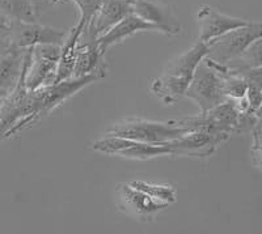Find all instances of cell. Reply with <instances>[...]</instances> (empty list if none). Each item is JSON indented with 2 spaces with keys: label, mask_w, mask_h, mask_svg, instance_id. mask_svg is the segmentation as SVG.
Here are the masks:
<instances>
[{
  "label": "cell",
  "mask_w": 262,
  "mask_h": 234,
  "mask_svg": "<svg viewBox=\"0 0 262 234\" xmlns=\"http://www.w3.org/2000/svg\"><path fill=\"white\" fill-rule=\"evenodd\" d=\"M188 133L176 125L174 121L154 122L140 118H127L119 121L107 130V135L126 137L147 144H168Z\"/></svg>",
  "instance_id": "cell-1"
},
{
  "label": "cell",
  "mask_w": 262,
  "mask_h": 234,
  "mask_svg": "<svg viewBox=\"0 0 262 234\" xmlns=\"http://www.w3.org/2000/svg\"><path fill=\"white\" fill-rule=\"evenodd\" d=\"M185 96L198 105L201 114L207 113L227 100L223 76L212 67L207 58L195 69Z\"/></svg>",
  "instance_id": "cell-2"
},
{
  "label": "cell",
  "mask_w": 262,
  "mask_h": 234,
  "mask_svg": "<svg viewBox=\"0 0 262 234\" xmlns=\"http://www.w3.org/2000/svg\"><path fill=\"white\" fill-rule=\"evenodd\" d=\"M262 37V21L252 22L226 33L209 44L207 58L221 64H228L237 59L250 44Z\"/></svg>",
  "instance_id": "cell-3"
},
{
  "label": "cell",
  "mask_w": 262,
  "mask_h": 234,
  "mask_svg": "<svg viewBox=\"0 0 262 234\" xmlns=\"http://www.w3.org/2000/svg\"><path fill=\"white\" fill-rule=\"evenodd\" d=\"M60 54V44H38L32 48L25 71V84L28 90L33 92L53 85L57 76Z\"/></svg>",
  "instance_id": "cell-4"
},
{
  "label": "cell",
  "mask_w": 262,
  "mask_h": 234,
  "mask_svg": "<svg viewBox=\"0 0 262 234\" xmlns=\"http://www.w3.org/2000/svg\"><path fill=\"white\" fill-rule=\"evenodd\" d=\"M93 149L105 154H113L130 160H149L164 154H172V148L168 144H147L137 140L126 139L121 136L106 135V137L93 143Z\"/></svg>",
  "instance_id": "cell-5"
},
{
  "label": "cell",
  "mask_w": 262,
  "mask_h": 234,
  "mask_svg": "<svg viewBox=\"0 0 262 234\" xmlns=\"http://www.w3.org/2000/svg\"><path fill=\"white\" fill-rule=\"evenodd\" d=\"M116 196L118 209L140 222L154 221L160 210L169 207L167 203L159 202L130 183L117 184Z\"/></svg>",
  "instance_id": "cell-6"
},
{
  "label": "cell",
  "mask_w": 262,
  "mask_h": 234,
  "mask_svg": "<svg viewBox=\"0 0 262 234\" xmlns=\"http://www.w3.org/2000/svg\"><path fill=\"white\" fill-rule=\"evenodd\" d=\"M69 33L64 29L46 27L38 22L13 21L11 32V48L27 50L38 44H60L66 42Z\"/></svg>",
  "instance_id": "cell-7"
},
{
  "label": "cell",
  "mask_w": 262,
  "mask_h": 234,
  "mask_svg": "<svg viewBox=\"0 0 262 234\" xmlns=\"http://www.w3.org/2000/svg\"><path fill=\"white\" fill-rule=\"evenodd\" d=\"M130 13H133L130 0H102L98 12L79 37V42L96 41Z\"/></svg>",
  "instance_id": "cell-8"
},
{
  "label": "cell",
  "mask_w": 262,
  "mask_h": 234,
  "mask_svg": "<svg viewBox=\"0 0 262 234\" xmlns=\"http://www.w3.org/2000/svg\"><path fill=\"white\" fill-rule=\"evenodd\" d=\"M196 20L200 25V41L210 43L226 33L247 25L249 21L238 17H232L226 13L219 12L210 6H201L196 13Z\"/></svg>",
  "instance_id": "cell-9"
},
{
  "label": "cell",
  "mask_w": 262,
  "mask_h": 234,
  "mask_svg": "<svg viewBox=\"0 0 262 234\" xmlns=\"http://www.w3.org/2000/svg\"><path fill=\"white\" fill-rule=\"evenodd\" d=\"M228 135L194 131L185 133L180 139L169 143L173 156H189V157H209L216 151L222 143L228 140Z\"/></svg>",
  "instance_id": "cell-10"
},
{
  "label": "cell",
  "mask_w": 262,
  "mask_h": 234,
  "mask_svg": "<svg viewBox=\"0 0 262 234\" xmlns=\"http://www.w3.org/2000/svg\"><path fill=\"white\" fill-rule=\"evenodd\" d=\"M133 4V12L143 20L158 25L161 33L168 36H176L181 33V25L172 8L160 0H130Z\"/></svg>",
  "instance_id": "cell-11"
},
{
  "label": "cell",
  "mask_w": 262,
  "mask_h": 234,
  "mask_svg": "<svg viewBox=\"0 0 262 234\" xmlns=\"http://www.w3.org/2000/svg\"><path fill=\"white\" fill-rule=\"evenodd\" d=\"M147 30H151V32H161L158 25L143 20V18L139 17V16L133 12L126 16L125 18H122L109 32L102 34L101 37H98L96 41H97L100 50L105 54V51L107 49L114 46V44L119 43V42L125 41L127 37H131L133 34H135L138 32H147Z\"/></svg>",
  "instance_id": "cell-12"
},
{
  "label": "cell",
  "mask_w": 262,
  "mask_h": 234,
  "mask_svg": "<svg viewBox=\"0 0 262 234\" xmlns=\"http://www.w3.org/2000/svg\"><path fill=\"white\" fill-rule=\"evenodd\" d=\"M102 55L104 53L98 48L97 41L78 42L74 77L97 75L102 79L106 76V65L102 59Z\"/></svg>",
  "instance_id": "cell-13"
},
{
  "label": "cell",
  "mask_w": 262,
  "mask_h": 234,
  "mask_svg": "<svg viewBox=\"0 0 262 234\" xmlns=\"http://www.w3.org/2000/svg\"><path fill=\"white\" fill-rule=\"evenodd\" d=\"M207 54H209V44L198 39V42L190 50L170 60L164 69V74L191 80L195 74V69L205 60Z\"/></svg>",
  "instance_id": "cell-14"
},
{
  "label": "cell",
  "mask_w": 262,
  "mask_h": 234,
  "mask_svg": "<svg viewBox=\"0 0 262 234\" xmlns=\"http://www.w3.org/2000/svg\"><path fill=\"white\" fill-rule=\"evenodd\" d=\"M191 80H188V79L163 74L152 80L151 90L164 104L172 105L173 102H176L177 100L186 95Z\"/></svg>",
  "instance_id": "cell-15"
},
{
  "label": "cell",
  "mask_w": 262,
  "mask_h": 234,
  "mask_svg": "<svg viewBox=\"0 0 262 234\" xmlns=\"http://www.w3.org/2000/svg\"><path fill=\"white\" fill-rule=\"evenodd\" d=\"M79 34L70 30L69 37L66 39L64 43L62 44V54H60L59 64H58L57 76L54 84L62 83V81L70 80L74 77L75 63H76V51H78V42Z\"/></svg>",
  "instance_id": "cell-16"
},
{
  "label": "cell",
  "mask_w": 262,
  "mask_h": 234,
  "mask_svg": "<svg viewBox=\"0 0 262 234\" xmlns=\"http://www.w3.org/2000/svg\"><path fill=\"white\" fill-rule=\"evenodd\" d=\"M0 12L12 21L38 22L39 13L29 0H0Z\"/></svg>",
  "instance_id": "cell-17"
},
{
  "label": "cell",
  "mask_w": 262,
  "mask_h": 234,
  "mask_svg": "<svg viewBox=\"0 0 262 234\" xmlns=\"http://www.w3.org/2000/svg\"><path fill=\"white\" fill-rule=\"evenodd\" d=\"M226 65L232 69L262 68V37L250 44L237 59Z\"/></svg>",
  "instance_id": "cell-18"
},
{
  "label": "cell",
  "mask_w": 262,
  "mask_h": 234,
  "mask_svg": "<svg viewBox=\"0 0 262 234\" xmlns=\"http://www.w3.org/2000/svg\"><path fill=\"white\" fill-rule=\"evenodd\" d=\"M130 184L138 190L143 191V193L148 194L154 199L159 200L161 203H167V204H172L176 202V191L172 186H165V184H155L148 183L144 181H133Z\"/></svg>",
  "instance_id": "cell-19"
},
{
  "label": "cell",
  "mask_w": 262,
  "mask_h": 234,
  "mask_svg": "<svg viewBox=\"0 0 262 234\" xmlns=\"http://www.w3.org/2000/svg\"><path fill=\"white\" fill-rule=\"evenodd\" d=\"M72 2L78 6L79 12H80V20L72 30L80 36L83 30L86 29L88 25L91 24V21L93 20L96 13L98 12V9L102 4V0H72Z\"/></svg>",
  "instance_id": "cell-20"
},
{
  "label": "cell",
  "mask_w": 262,
  "mask_h": 234,
  "mask_svg": "<svg viewBox=\"0 0 262 234\" xmlns=\"http://www.w3.org/2000/svg\"><path fill=\"white\" fill-rule=\"evenodd\" d=\"M13 21L0 12V46L11 48V32H12Z\"/></svg>",
  "instance_id": "cell-21"
},
{
  "label": "cell",
  "mask_w": 262,
  "mask_h": 234,
  "mask_svg": "<svg viewBox=\"0 0 262 234\" xmlns=\"http://www.w3.org/2000/svg\"><path fill=\"white\" fill-rule=\"evenodd\" d=\"M247 98L249 101V111L250 113H254L258 110V107L262 105V90L257 86L249 84V88H248L247 92Z\"/></svg>",
  "instance_id": "cell-22"
},
{
  "label": "cell",
  "mask_w": 262,
  "mask_h": 234,
  "mask_svg": "<svg viewBox=\"0 0 262 234\" xmlns=\"http://www.w3.org/2000/svg\"><path fill=\"white\" fill-rule=\"evenodd\" d=\"M242 74L248 80V83L257 86L262 90V68H249V69H233Z\"/></svg>",
  "instance_id": "cell-23"
},
{
  "label": "cell",
  "mask_w": 262,
  "mask_h": 234,
  "mask_svg": "<svg viewBox=\"0 0 262 234\" xmlns=\"http://www.w3.org/2000/svg\"><path fill=\"white\" fill-rule=\"evenodd\" d=\"M30 3L33 4V6L36 7L37 12H41L42 9L46 8V7L49 6H53V3H51L50 0H29Z\"/></svg>",
  "instance_id": "cell-24"
},
{
  "label": "cell",
  "mask_w": 262,
  "mask_h": 234,
  "mask_svg": "<svg viewBox=\"0 0 262 234\" xmlns=\"http://www.w3.org/2000/svg\"><path fill=\"white\" fill-rule=\"evenodd\" d=\"M256 115H257V118H258V122H261L262 123V105L258 107V110L256 111Z\"/></svg>",
  "instance_id": "cell-25"
},
{
  "label": "cell",
  "mask_w": 262,
  "mask_h": 234,
  "mask_svg": "<svg viewBox=\"0 0 262 234\" xmlns=\"http://www.w3.org/2000/svg\"><path fill=\"white\" fill-rule=\"evenodd\" d=\"M51 3L54 4H59V3H69V2H71V0H50Z\"/></svg>",
  "instance_id": "cell-26"
},
{
  "label": "cell",
  "mask_w": 262,
  "mask_h": 234,
  "mask_svg": "<svg viewBox=\"0 0 262 234\" xmlns=\"http://www.w3.org/2000/svg\"><path fill=\"white\" fill-rule=\"evenodd\" d=\"M8 49H7V48H2V46H0V54H3L4 51H7V50H8Z\"/></svg>",
  "instance_id": "cell-27"
}]
</instances>
